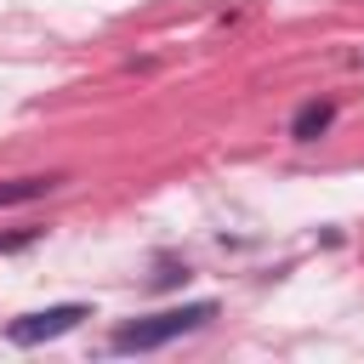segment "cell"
<instances>
[{
	"label": "cell",
	"mask_w": 364,
	"mask_h": 364,
	"mask_svg": "<svg viewBox=\"0 0 364 364\" xmlns=\"http://www.w3.org/2000/svg\"><path fill=\"white\" fill-rule=\"evenodd\" d=\"M330 125H336V102L330 97H307L290 114V142H318V136H330Z\"/></svg>",
	"instance_id": "obj_3"
},
{
	"label": "cell",
	"mask_w": 364,
	"mask_h": 364,
	"mask_svg": "<svg viewBox=\"0 0 364 364\" xmlns=\"http://www.w3.org/2000/svg\"><path fill=\"white\" fill-rule=\"evenodd\" d=\"M222 307L216 301H182V307H165V313H142V318H119L108 347L114 353H154V347H171L193 330H205Z\"/></svg>",
	"instance_id": "obj_1"
},
{
	"label": "cell",
	"mask_w": 364,
	"mask_h": 364,
	"mask_svg": "<svg viewBox=\"0 0 364 364\" xmlns=\"http://www.w3.org/2000/svg\"><path fill=\"white\" fill-rule=\"evenodd\" d=\"M80 318H91L85 301H57V307H40V313L11 318V324H6V341H11V347H46V341L80 330Z\"/></svg>",
	"instance_id": "obj_2"
},
{
	"label": "cell",
	"mask_w": 364,
	"mask_h": 364,
	"mask_svg": "<svg viewBox=\"0 0 364 364\" xmlns=\"http://www.w3.org/2000/svg\"><path fill=\"white\" fill-rule=\"evenodd\" d=\"M63 188V171H46V176H17V182H0V210L6 205H34V199H46V193H57Z\"/></svg>",
	"instance_id": "obj_4"
},
{
	"label": "cell",
	"mask_w": 364,
	"mask_h": 364,
	"mask_svg": "<svg viewBox=\"0 0 364 364\" xmlns=\"http://www.w3.org/2000/svg\"><path fill=\"white\" fill-rule=\"evenodd\" d=\"M40 239V228H17V233H0V256H11V250H28Z\"/></svg>",
	"instance_id": "obj_5"
}]
</instances>
